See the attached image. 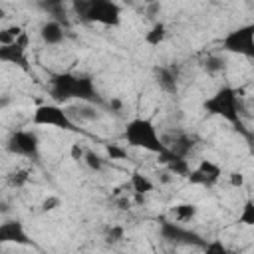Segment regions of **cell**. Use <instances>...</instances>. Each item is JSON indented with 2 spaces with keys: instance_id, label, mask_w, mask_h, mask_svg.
<instances>
[{
  "instance_id": "cell-1",
  "label": "cell",
  "mask_w": 254,
  "mask_h": 254,
  "mask_svg": "<svg viewBox=\"0 0 254 254\" xmlns=\"http://www.w3.org/2000/svg\"><path fill=\"white\" fill-rule=\"evenodd\" d=\"M50 95L54 97L56 103L87 101L99 107H107V101L101 97L95 79L89 73H75V71L50 73Z\"/></svg>"
},
{
  "instance_id": "cell-2",
  "label": "cell",
  "mask_w": 254,
  "mask_h": 254,
  "mask_svg": "<svg viewBox=\"0 0 254 254\" xmlns=\"http://www.w3.org/2000/svg\"><path fill=\"white\" fill-rule=\"evenodd\" d=\"M202 109L208 115L220 117L222 121H226L228 125H232L242 137L250 139V131L246 129V123H244L242 99H240V93L232 85L218 87L210 97H206L202 101Z\"/></svg>"
},
{
  "instance_id": "cell-3",
  "label": "cell",
  "mask_w": 254,
  "mask_h": 254,
  "mask_svg": "<svg viewBox=\"0 0 254 254\" xmlns=\"http://www.w3.org/2000/svg\"><path fill=\"white\" fill-rule=\"evenodd\" d=\"M123 141L129 147L149 151L153 155H165L169 149L163 141V135L157 131L155 123L147 117H133L123 129Z\"/></svg>"
},
{
  "instance_id": "cell-4",
  "label": "cell",
  "mask_w": 254,
  "mask_h": 254,
  "mask_svg": "<svg viewBox=\"0 0 254 254\" xmlns=\"http://www.w3.org/2000/svg\"><path fill=\"white\" fill-rule=\"evenodd\" d=\"M71 8L75 16L87 24H101V26L121 24V8L113 0H71Z\"/></svg>"
},
{
  "instance_id": "cell-5",
  "label": "cell",
  "mask_w": 254,
  "mask_h": 254,
  "mask_svg": "<svg viewBox=\"0 0 254 254\" xmlns=\"http://www.w3.org/2000/svg\"><path fill=\"white\" fill-rule=\"evenodd\" d=\"M32 123L40 125V127H56V129H64V131H75L77 129V123L71 119L69 111L56 101L38 105L32 113Z\"/></svg>"
},
{
  "instance_id": "cell-6",
  "label": "cell",
  "mask_w": 254,
  "mask_h": 254,
  "mask_svg": "<svg viewBox=\"0 0 254 254\" xmlns=\"http://www.w3.org/2000/svg\"><path fill=\"white\" fill-rule=\"evenodd\" d=\"M220 46H222V50L228 52V54L254 60V22L242 24V26L230 30V32L222 38Z\"/></svg>"
},
{
  "instance_id": "cell-7",
  "label": "cell",
  "mask_w": 254,
  "mask_h": 254,
  "mask_svg": "<svg viewBox=\"0 0 254 254\" xmlns=\"http://www.w3.org/2000/svg\"><path fill=\"white\" fill-rule=\"evenodd\" d=\"M6 149H8V153H12L16 157L38 161L40 159V137L30 129H16L10 133V137L6 141Z\"/></svg>"
},
{
  "instance_id": "cell-8",
  "label": "cell",
  "mask_w": 254,
  "mask_h": 254,
  "mask_svg": "<svg viewBox=\"0 0 254 254\" xmlns=\"http://www.w3.org/2000/svg\"><path fill=\"white\" fill-rule=\"evenodd\" d=\"M190 185L212 189L222 179V167L212 159H200L196 167H190V173L187 175Z\"/></svg>"
},
{
  "instance_id": "cell-9",
  "label": "cell",
  "mask_w": 254,
  "mask_h": 254,
  "mask_svg": "<svg viewBox=\"0 0 254 254\" xmlns=\"http://www.w3.org/2000/svg\"><path fill=\"white\" fill-rule=\"evenodd\" d=\"M159 232L165 240H171V242H177V244H196L200 248L206 244V240H202L196 232L181 226V222H177V220L163 218L161 224H159Z\"/></svg>"
},
{
  "instance_id": "cell-10",
  "label": "cell",
  "mask_w": 254,
  "mask_h": 254,
  "mask_svg": "<svg viewBox=\"0 0 254 254\" xmlns=\"http://www.w3.org/2000/svg\"><path fill=\"white\" fill-rule=\"evenodd\" d=\"M155 83L157 87L167 93V95H177L179 93V69L173 65H157L153 69Z\"/></svg>"
},
{
  "instance_id": "cell-11",
  "label": "cell",
  "mask_w": 254,
  "mask_h": 254,
  "mask_svg": "<svg viewBox=\"0 0 254 254\" xmlns=\"http://www.w3.org/2000/svg\"><path fill=\"white\" fill-rule=\"evenodd\" d=\"M0 242L2 244L12 242V244H22V246L32 244L22 220H6V222H2L0 224Z\"/></svg>"
},
{
  "instance_id": "cell-12",
  "label": "cell",
  "mask_w": 254,
  "mask_h": 254,
  "mask_svg": "<svg viewBox=\"0 0 254 254\" xmlns=\"http://www.w3.org/2000/svg\"><path fill=\"white\" fill-rule=\"evenodd\" d=\"M163 141H165V145H167L169 151H173L177 155H183V157H189V153L196 145V137L194 135H189L185 131H175V133L171 131V133H167L163 137Z\"/></svg>"
},
{
  "instance_id": "cell-13",
  "label": "cell",
  "mask_w": 254,
  "mask_h": 254,
  "mask_svg": "<svg viewBox=\"0 0 254 254\" xmlns=\"http://www.w3.org/2000/svg\"><path fill=\"white\" fill-rule=\"evenodd\" d=\"M0 60L6 62V64H12L24 71L30 69V64H28V56H26V46L18 44V42H12V44H0Z\"/></svg>"
},
{
  "instance_id": "cell-14",
  "label": "cell",
  "mask_w": 254,
  "mask_h": 254,
  "mask_svg": "<svg viewBox=\"0 0 254 254\" xmlns=\"http://www.w3.org/2000/svg\"><path fill=\"white\" fill-rule=\"evenodd\" d=\"M99 109H101L99 105H95V103H87V101H79L77 105L67 107V111H69V115H71V119H73L75 123H77V121H81V123L97 121L99 115H101Z\"/></svg>"
},
{
  "instance_id": "cell-15",
  "label": "cell",
  "mask_w": 254,
  "mask_h": 254,
  "mask_svg": "<svg viewBox=\"0 0 254 254\" xmlns=\"http://www.w3.org/2000/svg\"><path fill=\"white\" fill-rule=\"evenodd\" d=\"M40 38L46 46H60L65 40V30L58 20H48L40 28Z\"/></svg>"
},
{
  "instance_id": "cell-16",
  "label": "cell",
  "mask_w": 254,
  "mask_h": 254,
  "mask_svg": "<svg viewBox=\"0 0 254 254\" xmlns=\"http://www.w3.org/2000/svg\"><path fill=\"white\" fill-rule=\"evenodd\" d=\"M159 161L163 163V167H167L175 177H187L190 173V165L187 161V157L177 155L173 151H167L165 155H159Z\"/></svg>"
},
{
  "instance_id": "cell-17",
  "label": "cell",
  "mask_w": 254,
  "mask_h": 254,
  "mask_svg": "<svg viewBox=\"0 0 254 254\" xmlns=\"http://www.w3.org/2000/svg\"><path fill=\"white\" fill-rule=\"evenodd\" d=\"M129 187L131 192H139V194H149L155 190V183L141 171H133L129 177Z\"/></svg>"
},
{
  "instance_id": "cell-18",
  "label": "cell",
  "mask_w": 254,
  "mask_h": 254,
  "mask_svg": "<svg viewBox=\"0 0 254 254\" xmlns=\"http://www.w3.org/2000/svg\"><path fill=\"white\" fill-rule=\"evenodd\" d=\"M198 214V206L194 202H179L171 208V216L177 222H190Z\"/></svg>"
},
{
  "instance_id": "cell-19",
  "label": "cell",
  "mask_w": 254,
  "mask_h": 254,
  "mask_svg": "<svg viewBox=\"0 0 254 254\" xmlns=\"http://www.w3.org/2000/svg\"><path fill=\"white\" fill-rule=\"evenodd\" d=\"M167 34H169V30H167V26H165V22H155L149 30H147V34H145V44H149V46H161L165 40H167Z\"/></svg>"
},
{
  "instance_id": "cell-20",
  "label": "cell",
  "mask_w": 254,
  "mask_h": 254,
  "mask_svg": "<svg viewBox=\"0 0 254 254\" xmlns=\"http://www.w3.org/2000/svg\"><path fill=\"white\" fill-rule=\"evenodd\" d=\"M200 67H202L204 73H208V75H216V73L224 71L226 62H224L220 56H216V54H208V56H204V58L200 60Z\"/></svg>"
},
{
  "instance_id": "cell-21",
  "label": "cell",
  "mask_w": 254,
  "mask_h": 254,
  "mask_svg": "<svg viewBox=\"0 0 254 254\" xmlns=\"http://www.w3.org/2000/svg\"><path fill=\"white\" fill-rule=\"evenodd\" d=\"M83 165H85L89 171L101 173V171L105 169V165H107V159H105V157H101L97 151L87 149V151H85V157H83Z\"/></svg>"
},
{
  "instance_id": "cell-22",
  "label": "cell",
  "mask_w": 254,
  "mask_h": 254,
  "mask_svg": "<svg viewBox=\"0 0 254 254\" xmlns=\"http://www.w3.org/2000/svg\"><path fill=\"white\" fill-rule=\"evenodd\" d=\"M28 181H30V171L28 169H14L6 175V183L12 189H22Z\"/></svg>"
},
{
  "instance_id": "cell-23",
  "label": "cell",
  "mask_w": 254,
  "mask_h": 254,
  "mask_svg": "<svg viewBox=\"0 0 254 254\" xmlns=\"http://www.w3.org/2000/svg\"><path fill=\"white\" fill-rule=\"evenodd\" d=\"M236 222H240V224H244V226H254V198L244 200Z\"/></svg>"
},
{
  "instance_id": "cell-24",
  "label": "cell",
  "mask_w": 254,
  "mask_h": 254,
  "mask_svg": "<svg viewBox=\"0 0 254 254\" xmlns=\"http://www.w3.org/2000/svg\"><path fill=\"white\" fill-rule=\"evenodd\" d=\"M103 238H105V242L107 244H119L123 238H125V228L121 226V224H109L107 228H105V234H103Z\"/></svg>"
},
{
  "instance_id": "cell-25",
  "label": "cell",
  "mask_w": 254,
  "mask_h": 254,
  "mask_svg": "<svg viewBox=\"0 0 254 254\" xmlns=\"http://www.w3.org/2000/svg\"><path fill=\"white\" fill-rule=\"evenodd\" d=\"M60 204H62V198L56 196V194H50V196H46V198L42 200L40 210H42V212H52V210H56Z\"/></svg>"
},
{
  "instance_id": "cell-26",
  "label": "cell",
  "mask_w": 254,
  "mask_h": 254,
  "mask_svg": "<svg viewBox=\"0 0 254 254\" xmlns=\"http://www.w3.org/2000/svg\"><path fill=\"white\" fill-rule=\"evenodd\" d=\"M226 177H228V185H230L232 189H242L244 183H246L244 173H240V171H230Z\"/></svg>"
},
{
  "instance_id": "cell-27",
  "label": "cell",
  "mask_w": 254,
  "mask_h": 254,
  "mask_svg": "<svg viewBox=\"0 0 254 254\" xmlns=\"http://www.w3.org/2000/svg\"><path fill=\"white\" fill-rule=\"evenodd\" d=\"M202 250L206 252V254H224V252H228V248L220 242V240H212V242H206L204 246H202Z\"/></svg>"
},
{
  "instance_id": "cell-28",
  "label": "cell",
  "mask_w": 254,
  "mask_h": 254,
  "mask_svg": "<svg viewBox=\"0 0 254 254\" xmlns=\"http://www.w3.org/2000/svg\"><path fill=\"white\" fill-rule=\"evenodd\" d=\"M85 151H87V147H83V145H79V143H73V145L69 147V157H71L73 161H83Z\"/></svg>"
},
{
  "instance_id": "cell-29",
  "label": "cell",
  "mask_w": 254,
  "mask_h": 254,
  "mask_svg": "<svg viewBox=\"0 0 254 254\" xmlns=\"http://www.w3.org/2000/svg\"><path fill=\"white\" fill-rule=\"evenodd\" d=\"M131 204H133V198L127 196V194H119V196L115 198V206H117L119 210H129Z\"/></svg>"
},
{
  "instance_id": "cell-30",
  "label": "cell",
  "mask_w": 254,
  "mask_h": 254,
  "mask_svg": "<svg viewBox=\"0 0 254 254\" xmlns=\"http://www.w3.org/2000/svg\"><path fill=\"white\" fill-rule=\"evenodd\" d=\"M157 175H159V183H163V185H169V183L175 179V175H173V173H171L167 167H163V169H161Z\"/></svg>"
},
{
  "instance_id": "cell-31",
  "label": "cell",
  "mask_w": 254,
  "mask_h": 254,
  "mask_svg": "<svg viewBox=\"0 0 254 254\" xmlns=\"http://www.w3.org/2000/svg\"><path fill=\"white\" fill-rule=\"evenodd\" d=\"M107 153H109V157H111V159H123V157H125V151H123V149H119V147H113V145H111V147H107Z\"/></svg>"
},
{
  "instance_id": "cell-32",
  "label": "cell",
  "mask_w": 254,
  "mask_h": 254,
  "mask_svg": "<svg viewBox=\"0 0 254 254\" xmlns=\"http://www.w3.org/2000/svg\"><path fill=\"white\" fill-rule=\"evenodd\" d=\"M143 2H145V4H157L159 0H143Z\"/></svg>"
}]
</instances>
